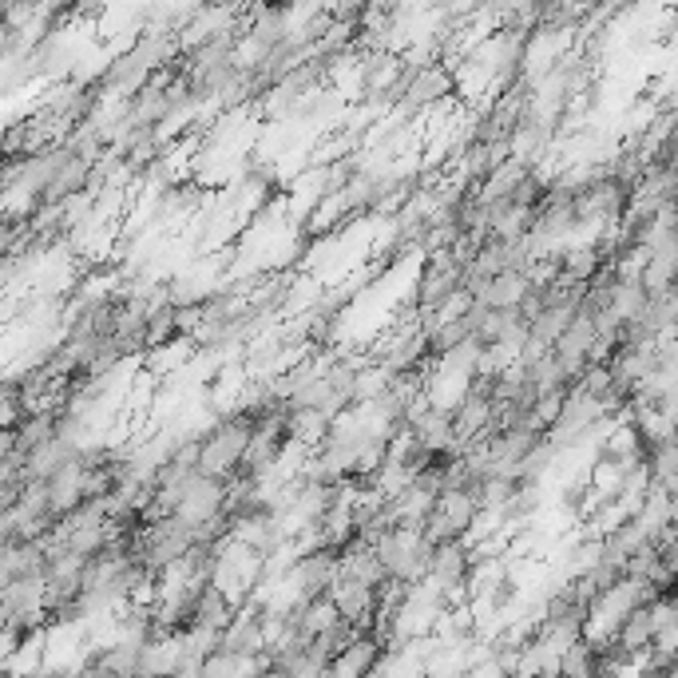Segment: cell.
Masks as SVG:
<instances>
[{
  "mask_svg": "<svg viewBox=\"0 0 678 678\" xmlns=\"http://www.w3.org/2000/svg\"><path fill=\"white\" fill-rule=\"evenodd\" d=\"M369 548H373L377 564L385 567V575H389L393 583H405V587H413V583L425 579L429 556H433V544H429L421 532H413V528H389V532H381Z\"/></svg>",
  "mask_w": 678,
  "mask_h": 678,
  "instance_id": "1",
  "label": "cell"
},
{
  "mask_svg": "<svg viewBox=\"0 0 678 678\" xmlns=\"http://www.w3.org/2000/svg\"><path fill=\"white\" fill-rule=\"evenodd\" d=\"M460 274H464V258L456 250H437L429 262H425V278H421V306L425 310H437L456 298L460 290Z\"/></svg>",
  "mask_w": 678,
  "mask_h": 678,
  "instance_id": "2",
  "label": "cell"
},
{
  "mask_svg": "<svg viewBox=\"0 0 678 678\" xmlns=\"http://www.w3.org/2000/svg\"><path fill=\"white\" fill-rule=\"evenodd\" d=\"M468 575H472V556H468V548H464L460 540H456V544H437V548H433L425 579L441 591V599H452V595L468 583Z\"/></svg>",
  "mask_w": 678,
  "mask_h": 678,
  "instance_id": "3",
  "label": "cell"
},
{
  "mask_svg": "<svg viewBox=\"0 0 678 678\" xmlns=\"http://www.w3.org/2000/svg\"><path fill=\"white\" fill-rule=\"evenodd\" d=\"M528 278L524 274H496V278H488L472 298L484 306V310H516L520 306V298L528 294Z\"/></svg>",
  "mask_w": 678,
  "mask_h": 678,
  "instance_id": "4",
  "label": "cell"
},
{
  "mask_svg": "<svg viewBox=\"0 0 678 678\" xmlns=\"http://www.w3.org/2000/svg\"><path fill=\"white\" fill-rule=\"evenodd\" d=\"M651 639H655L651 603H635V607L623 615V623H619V631H615V643H619L623 651H631V655H647V651H651Z\"/></svg>",
  "mask_w": 678,
  "mask_h": 678,
  "instance_id": "5",
  "label": "cell"
},
{
  "mask_svg": "<svg viewBox=\"0 0 678 678\" xmlns=\"http://www.w3.org/2000/svg\"><path fill=\"white\" fill-rule=\"evenodd\" d=\"M4 678H44V671H32V675H4Z\"/></svg>",
  "mask_w": 678,
  "mask_h": 678,
  "instance_id": "6",
  "label": "cell"
}]
</instances>
